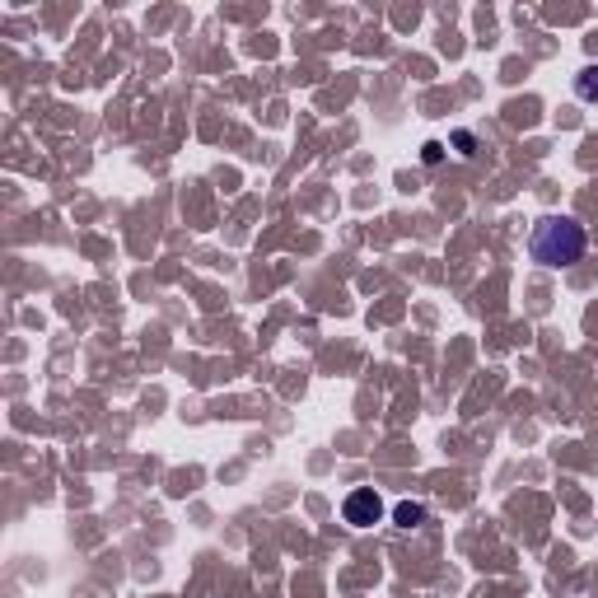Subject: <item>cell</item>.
<instances>
[{
    "label": "cell",
    "instance_id": "obj_1",
    "mask_svg": "<svg viewBox=\"0 0 598 598\" xmlns=\"http://www.w3.org/2000/svg\"><path fill=\"white\" fill-rule=\"evenodd\" d=\"M584 248H589V234H584L580 220H570V215H542L538 225H533V234H528V253H533V262L538 267H575L584 257Z\"/></svg>",
    "mask_w": 598,
    "mask_h": 598
},
{
    "label": "cell",
    "instance_id": "obj_4",
    "mask_svg": "<svg viewBox=\"0 0 598 598\" xmlns=\"http://www.w3.org/2000/svg\"><path fill=\"white\" fill-rule=\"evenodd\" d=\"M575 99L580 103H598V66H584L575 75Z\"/></svg>",
    "mask_w": 598,
    "mask_h": 598
},
{
    "label": "cell",
    "instance_id": "obj_6",
    "mask_svg": "<svg viewBox=\"0 0 598 598\" xmlns=\"http://www.w3.org/2000/svg\"><path fill=\"white\" fill-rule=\"evenodd\" d=\"M454 145H458V150H463V155H472V136H468V131H458V136H454Z\"/></svg>",
    "mask_w": 598,
    "mask_h": 598
},
{
    "label": "cell",
    "instance_id": "obj_5",
    "mask_svg": "<svg viewBox=\"0 0 598 598\" xmlns=\"http://www.w3.org/2000/svg\"><path fill=\"white\" fill-rule=\"evenodd\" d=\"M421 159H426V164H440V159H444V145H440V141H426V150H421Z\"/></svg>",
    "mask_w": 598,
    "mask_h": 598
},
{
    "label": "cell",
    "instance_id": "obj_3",
    "mask_svg": "<svg viewBox=\"0 0 598 598\" xmlns=\"http://www.w3.org/2000/svg\"><path fill=\"white\" fill-rule=\"evenodd\" d=\"M393 524L407 528V533L421 528L426 524V505H421V500H398V505H393Z\"/></svg>",
    "mask_w": 598,
    "mask_h": 598
},
{
    "label": "cell",
    "instance_id": "obj_2",
    "mask_svg": "<svg viewBox=\"0 0 598 598\" xmlns=\"http://www.w3.org/2000/svg\"><path fill=\"white\" fill-rule=\"evenodd\" d=\"M342 519L351 528H374L379 519H384V500H379V491H370V486H360V491H351L342 505Z\"/></svg>",
    "mask_w": 598,
    "mask_h": 598
}]
</instances>
